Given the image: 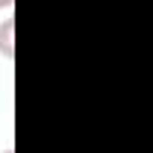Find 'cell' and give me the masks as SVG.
Listing matches in <instances>:
<instances>
[{
    "instance_id": "obj_1",
    "label": "cell",
    "mask_w": 153,
    "mask_h": 153,
    "mask_svg": "<svg viewBox=\"0 0 153 153\" xmlns=\"http://www.w3.org/2000/svg\"><path fill=\"white\" fill-rule=\"evenodd\" d=\"M0 54H3L6 60L15 57V21L12 18L0 21Z\"/></svg>"
},
{
    "instance_id": "obj_2",
    "label": "cell",
    "mask_w": 153,
    "mask_h": 153,
    "mask_svg": "<svg viewBox=\"0 0 153 153\" xmlns=\"http://www.w3.org/2000/svg\"><path fill=\"white\" fill-rule=\"evenodd\" d=\"M15 6V0H0V9H12Z\"/></svg>"
},
{
    "instance_id": "obj_3",
    "label": "cell",
    "mask_w": 153,
    "mask_h": 153,
    "mask_svg": "<svg viewBox=\"0 0 153 153\" xmlns=\"http://www.w3.org/2000/svg\"><path fill=\"white\" fill-rule=\"evenodd\" d=\"M0 153H15V150H12V147H6V150H0Z\"/></svg>"
}]
</instances>
